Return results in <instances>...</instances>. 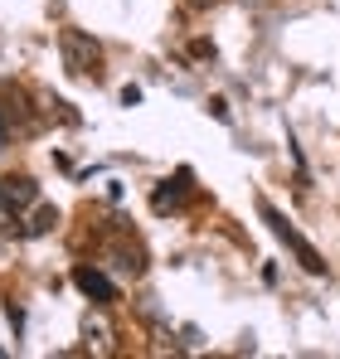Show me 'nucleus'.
Segmentation results:
<instances>
[{"instance_id":"nucleus-1","label":"nucleus","mask_w":340,"mask_h":359,"mask_svg":"<svg viewBox=\"0 0 340 359\" xmlns=\"http://www.w3.org/2000/svg\"><path fill=\"white\" fill-rule=\"evenodd\" d=\"M58 54H63V68L73 78H98V63H103V44L83 29H58Z\"/></svg>"},{"instance_id":"nucleus-2","label":"nucleus","mask_w":340,"mask_h":359,"mask_svg":"<svg viewBox=\"0 0 340 359\" xmlns=\"http://www.w3.org/2000/svg\"><path fill=\"white\" fill-rule=\"evenodd\" d=\"M258 214H263V219H268V229H273V233H277V238H282L287 248H292V252H296V262H301V267H306V272H316V277H321V272H326V257H321V252H316V248H311V243L301 238V233H296V229H292V224H287L282 214H277V209H273V204H268V199H258Z\"/></svg>"},{"instance_id":"nucleus-3","label":"nucleus","mask_w":340,"mask_h":359,"mask_svg":"<svg viewBox=\"0 0 340 359\" xmlns=\"http://www.w3.org/2000/svg\"><path fill=\"white\" fill-rule=\"evenodd\" d=\"M83 350H88V355H117V325L103 311H98V316H93V311L83 316Z\"/></svg>"},{"instance_id":"nucleus-4","label":"nucleus","mask_w":340,"mask_h":359,"mask_svg":"<svg viewBox=\"0 0 340 359\" xmlns=\"http://www.w3.org/2000/svg\"><path fill=\"white\" fill-rule=\"evenodd\" d=\"M73 287L83 292L88 301H98V306H107V301H117V282L107 277V272H98V267H73Z\"/></svg>"},{"instance_id":"nucleus-5","label":"nucleus","mask_w":340,"mask_h":359,"mask_svg":"<svg viewBox=\"0 0 340 359\" xmlns=\"http://www.w3.org/2000/svg\"><path fill=\"white\" fill-rule=\"evenodd\" d=\"M190 180H195L190 170H175L170 180H161V189L151 194V204H156L161 214H166V209H180V204H185V194H190Z\"/></svg>"},{"instance_id":"nucleus-6","label":"nucleus","mask_w":340,"mask_h":359,"mask_svg":"<svg viewBox=\"0 0 340 359\" xmlns=\"http://www.w3.org/2000/svg\"><path fill=\"white\" fill-rule=\"evenodd\" d=\"M107 262H112L122 277H141V272H146V252H141L136 243H117V248H107Z\"/></svg>"},{"instance_id":"nucleus-7","label":"nucleus","mask_w":340,"mask_h":359,"mask_svg":"<svg viewBox=\"0 0 340 359\" xmlns=\"http://www.w3.org/2000/svg\"><path fill=\"white\" fill-rule=\"evenodd\" d=\"M0 194H5V204H10V209H25V204H34V199H39V184H34L30 175H20V180H5V184H0Z\"/></svg>"},{"instance_id":"nucleus-8","label":"nucleus","mask_w":340,"mask_h":359,"mask_svg":"<svg viewBox=\"0 0 340 359\" xmlns=\"http://www.w3.org/2000/svg\"><path fill=\"white\" fill-rule=\"evenodd\" d=\"M54 224H58V209H49V204H44V209H39V214L25 224V233H30V238H39V233H49Z\"/></svg>"},{"instance_id":"nucleus-9","label":"nucleus","mask_w":340,"mask_h":359,"mask_svg":"<svg viewBox=\"0 0 340 359\" xmlns=\"http://www.w3.org/2000/svg\"><path fill=\"white\" fill-rule=\"evenodd\" d=\"M190 5H195V10H209V5H219V0H190Z\"/></svg>"},{"instance_id":"nucleus-10","label":"nucleus","mask_w":340,"mask_h":359,"mask_svg":"<svg viewBox=\"0 0 340 359\" xmlns=\"http://www.w3.org/2000/svg\"><path fill=\"white\" fill-rule=\"evenodd\" d=\"M5 141H10V131H5V121H0V146H5Z\"/></svg>"}]
</instances>
